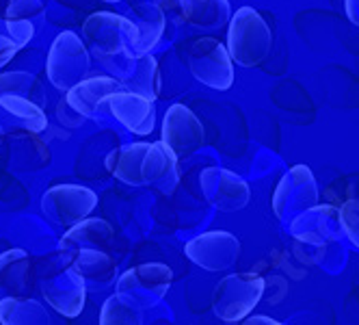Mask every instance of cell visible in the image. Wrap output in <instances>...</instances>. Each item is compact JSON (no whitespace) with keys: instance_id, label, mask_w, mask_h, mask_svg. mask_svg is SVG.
I'll return each mask as SVG.
<instances>
[{"instance_id":"6da1fadb","label":"cell","mask_w":359,"mask_h":325,"mask_svg":"<svg viewBox=\"0 0 359 325\" xmlns=\"http://www.w3.org/2000/svg\"><path fill=\"white\" fill-rule=\"evenodd\" d=\"M107 169L130 187L156 185L177 176V157L163 143H128L107 157Z\"/></svg>"},{"instance_id":"7a4b0ae2","label":"cell","mask_w":359,"mask_h":325,"mask_svg":"<svg viewBox=\"0 0 359 325\" xmlns=\"http://www.w3.org/2000/svg\"><path fill=\"white\" fill-rule=\"evenodd\" d=\"M273 48V35L266 20L251 7L238 9L227 29V53L241 67L260 65Z\"/></svg>"},{"instance_id":"3957f363","label":"cell","mask_w":359,"mask_h":325,"mask_svg":"<svg viewBox=\"0 0 359 325\" xmlns=\"http://www.w3.org/2000/svg\"><path fill=\"white\" fill-rule=\"evenodd\" d=\"M264 295V278L253 271L229 273L212 293V310L223 323H243Z\"/></svg>"},{"instance_id":"277c9868","label":"cell","mask_w":359,"mask_h":325,"mask_svg":"<svg viewBox=\"0 0 359 325\" xmlns=\"http://www.w3.org/2000/svg\"><path fill=\"white\" fill-rule=\"evenodd\" d=\"M173 271L165 263H145L128 269L117 280V293L126 304L137 310H149L167 297Z\"/></svg>"},{"instance_id":"5b68a950","label":"cell","mask_w":359,"mask_h":325,"mask_svg":"<svg viewBox=\"0 0 359 325\" xmlns=\"http://www.w3.org/2000/svg\"><path fill=\"white\" fill-rule=\"evenodd\" d=\"M89 65L91 59L83 39L72 31H63L53 41V48L48 53V63H46L48 81L59 91L67 93L85 81Z\"/></svg>"},{"instance_id":"8992f818","label":"cell","mask_w":359,"mask_h":325,"mask_svg":"<svg viewBox=\"0 0 359 325\" xmlns=\"http://www.w3.org/2000/svg\"><path fill=\"white\" fill-rule=\"evenodd\" d=\"M189 69L201 85L227 91L234 83V65L227 48L215 37H199L187 50Z\"/></svg>"},{"instance_id":"52a82bcc","label":"cell","mask_w":359,"mask_h":325,"mask_svg":"<svg viewBox=\"0 0 359 325\" xmlns=\"http://www.w3.org/2000/svg\"><path fill=\"white\" fill-rule=\"evenodd\" d=\"M97 206V195L81 185H57L41 195V213L61 228H74Z\"/></svg>"},{"instance_id":"ba28073f","label":"cell","mask_w":359,"mask_h":325,"mask_svg":"<svg viewBox=\"0 0 359 325\" xmlns=\"http://www.w3.org/2000/svg\"><path fill=\"white\" fill-rule=\"evenodd\" d=\"M318 206V185L310 167H292L273 193V213L279 221H294L299 215Z\"/></svg>"},{"instance_id":"9c48e42d","label":"cell","mask_w":359,"mask_h":325,"mask_svg":"<svg viewBox=\"0 0 359 325\" xmlns=\"http://www.w3.org/2000/svg\"><path fill=\"white\" fill-rule=\"evenodd\" d=\"M184 254L191 263L206 271H225L241 258V241L225 230H210L184 245Z\"/></svg>"},{"instance_id":"30bf717a","label":"cell","mask_w":359,"mask_h":325,"mask_svg":"<svg viewBox=\"0 0 359 325\" xmlns=\"http://www.w3.org/2000/svg\"><path fill=\"white\" fill-rule=\"evenodd\" d=\"M201 193L208 204L221 213H236L249 204V185L234 171L223 167H208L199 176Z\"/></svg>"},{"instance_id":"8fae6325","label":"cell","mask_w":359,"mask_h":325,"mask_svg":"<svg viewBox=\"0 0 359 325\" xmlns=\"http://www.w3.org/2000/svg\"><path fill=\"white\" fill-rule=\"evenodd\" d=\"M206 141L201 121L184 105H171L163 119V143L177 159H189Z\"/></svg>"},{"instance_id":"7c38bea8","label":"cell","mask_w":359,"mask_h":325,"mask_svg":"<svg viewBox=\"0 0 359 325\" xmlns=\"http://www.w3.org/2000/svg\"><path fill=\"white\" fill-rule=\"evenodd\" d=\"M41 295L59 314L74 319L85 308L87 284L69 265H65L41 280Z\"/></svg>"},{"instance_id":"4fadbf2b","label":"cell","mask_w":359,"mask_h":325,"mask_svg":"<svg viewBox=\"0 0 359 325\" xmlns=\"http://www.w3.org/2000/svg\"><path fill=\"white\" fill-rule=\"evenodd\" d=\"M290 234L307 245H327L338 241L344 230L340 221V208L318 204L290 221Z\"/></svg>"},{"instance_id":"5bb4252c","label":"cell","mask_w":359,"mask_h":325,"mask_svg":"<svg viewBox=\"0 0 359 325\" xmlns=\"http://www.w3.org/2000/svg\"><path fill=\"white\" fill-rule=\"evenodd\" d=\"M107 111L126 131L141 137L149 135L154 126H156V107H154V100L133 91L121 89L115 95H111L107 102Z\"/></svg>"},{"instance_id":"9a60e30c","label":"cell","mask_w":359,"mask_h":325,"mask_svg":"<svg viewBox=\"0 0 359 325\" xmlns=\"http://www.w3.org/2000/svg\"><path fill=\"white\" fill-rule=\"evenodd\" d=\"M113 241H115V232L111 228V223L100 217H89L63 234V239L59 243V252H61L63 260H67L69 256L79 254V252H85V249L111 252Z\"/></svg>"},{"instance_id":"2e32d148","label":"cell","mask_w":359,"mask_h":325,"mask_svg":"<svg viewBox=\"0 0 359 325\" xmlns=\"http://www.w3.org/2000/svg\"><path fill=\"white\" fill-rule=\"evenodd\" d=\"M121 89V83L113 77H91L67 91L65 102L81 117H100L107 109L109 98Z\"/></svg>"},{"instance_id":"e0dca14e","label":"cell","mask_w":359,"mask_h":325,"mask_svg":"<svg viewBox=\"0 0 359 325\" xmlns=\"http://www.w3.org/2000/svg\"><path fill=\"white\" fill-rule=\"evenodd\" d=\"M33 282V265L20 247L0 254V299L29 297Z\"/></svg>"},{"instance_id":"ac0fdd59","label":"cell","mask_w":359,"mask_h":325,"mask_svg":"<svg viewBox=\"0 0 359 325\" xmlns=\"http://www.w3.org/2000/svg\"><path fill=\"white\" fill-rule=\"evenodd\" d=\"M87 284V288L102 291L109 288L117 276V263L111 252H97V249H85L65 260Z\"/></svg>"},{"instance_id":"d6986e66","label":"cell","mask_w":359,"mask_h":325,"mask_svg":"<svg viewBox=\"0 0 359 325\" xmlns=\"http://www.w3.org/2000/svg\"><path fill=\"white\" fill-rule=\"evenodd\" d=\"M0 325H50V314L31 297L0 299Z\"/></svg>"},{"instance_id":"ffe728a7","label":"cell","mask_w":359,"mask_h":325,"mask_svg":"<svg viewBox=\"0 0 359 325\" xmlns=\"http://www.w3.org/2000/svg\"><path fill=\"white\" fill-rule=\"evenodd\" d=\"M130 13H135L139 18V20H133V18L130 20H133V24L137 27V33H139L135 55H137V59H141V57H147L149 50L158 44L163 29H165V15L158 7H154V5L135 7Z\"/></svg>"},{"instance_id":"44dd1931","label":"cell","mask_w":359,"mask_h":325,"mask_svg":"<svg viewBox=\"0 0 359 325\" xmlns=\"http://www.w3.org/2000/svg\"><path fill=\"white\" fill-rule=\"evenodd\" d=\"M123 91H133L143 98L156 100L161 93V74H158V63L151 55L141 57L135 61L133 72L121 81Z\"/></svg>"},{"instance_id":"7402d4cb","label":"cell","mask_w":359,"mask_h":325,"mask_svg":"<svg viewBox=\"0 0 359 325\" xmlns=\"http://www.w3.org/2000/svg\"><path fill=\"white\" fill-rule=\"evenodd\" d=\"M184 18L201 29H215L229 20L227 0H180Z\"/></svg>"},{"instance_id":"603a6c76","label":"cell","mask_w":359,"mask_h":325,"mask_svg":"<svg viewBox=\"0 0 359 325\" xmlns=\"http://www.w3.org/2000/svg\"><path fill=\"white\" fill-rule=\"evenodd\" d=\"M0 95L33 100V102H37L41 107L46 102L39 79L29 72H3L0 74Z\"/></svg>"},{"instance_id":"cb8c5ba5","label":"cell","mask_w":359,"mask_h":325,"mask_svg":"<svg viewBox=\"0 0 359 325\" xmlns=\"http://www.w3.org/2000/svg\"><path fill=\"white\" fill-rule=\"evenodd\" d=\"M0 107L13 117L22 119L24 126L31 133H41L48 128V117L43 113V107L33 102V100H24V98H13V95H0Z\"/></svg>"},{"instance_id":"d4e9b609","label":"cell","mask_w":359,"mask_h":325,"mask_svg":"<svg viewBox=\"0 0 359 325\" xmlns=\"http://www.w3.org/2000/svg\"><path fill=\"white\" fill-rule=\"evenodd\" d=\"M100 325H141V310L126 304L119 295H111L102 306Z\"/></svg>"},{"instance_id":"484cf974","label":"cell","mask_w":359,"mask_h":325,"mask_svg":"<svg viewBox=\"0 0 359 325\" xmlns=\"http://www.w3.org/2000/svg\"><path fill=\"white\" fill-rule=\"evenodd\" d=\"M340 221H342V230L348 237V241L359 249V197L346 199L342 204Z\"/></svg>"},{"instance_id":"4316f807","label":"cell","mask_w":359,"mask_h":325,"mask_svg":"<svg viewBox=\"0 0 359 325\" xmlns=\"http://www.w3.org/2000/svg\"><path fill=\"white\" fill-rule=\"evenodd\" d=\"M43 11L41 0H9L7 20H31Z\"/></svg>"},{"instance_id":"83f0119b","label":"cell","mask_w":359,"mask_h":325,"mask_svg":"<svg viewBox=\"0 0 359 325\" xmlns=\"http://www.w3.org/2000/svg\"><path fill=\"white\" fill-rule=\"evenodd\" d=\"M7 31H9V39L18 48L27 46L35 35V27L31 20H7Z\"/></svg>"},{"instance_id":"f1b7e54d","label":"cell","mask_w":359,"mask_h":325,"mask_svg":"<svg viewBox=\"0 0 359 325\" xmlns=\"http://www.w3.org/2000/svg\"><path fill=\"white\" fill-rule=\"evenodd\" d=\"M15 50H18V46L9 39V37H5V35H0V67L3 65H7L11 59H13V55H15Z\"/></svg>"},{"instance_id":"f546056e","label":"cell","mask_w":359,"mask_h":325,"mask_svg":"<svg viewBox=\"0 0 359 325\" xmlns=\"http://www.w3.org/2000/svg\"><path fill=\"white\" fill-rule=\"evenodd\" d=\"M243 325H286V323H279V321H273L269 317H251L247 321H243Z\"/></svg>"},{"instance_id":"4dcf8cb0","label":"cell","mask_w":359,"mask_h":325,"mask_svg":"<svg viewBox=\"0 0 359 325\" xmlns=\"http://www.w3.org/2000/svg\"><path fill=\"white\" fill-rule=\"evenodd\" d=\"M0 141H3V133H0Z\"/></svg>"},{"instance_id":"1f68e13d","label":"cell","mask_w":359,"mask_h":325,"mask_svg":"<svg viewBox=\"0 0 359 325\" xmlns=\"http://www.w3.org/2000/svg\"><path fill=\"white\" fill-rule=\"evenodd\" d=\"M107 3H113V0H107Z\"/></svg>"}]
</instances>
